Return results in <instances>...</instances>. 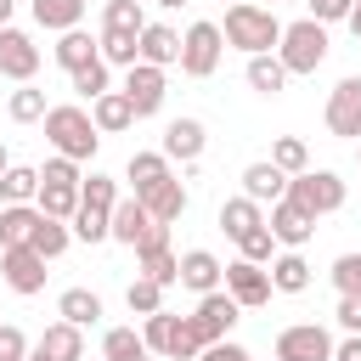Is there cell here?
Listing matches in <instances>:
<instances>
[{
	"mask_svg": "<svg viewBox=\"0 0 361 361\" xmlns=\"http://www.w3.org/2000/svg\"><path fill=\"white\" fill-rule=\"evenodd\" d=\"M237 310H243V305H237L231 293H220V288H214V293H203V299H197V310H192L186 322H192L197 344L209 350V344H220V338H226V333L237 327Z\"/></svg>",
	"mask_w": 361,
	"mask_h": 361,
	"instance_id": "cell-6",
	"label": "cell"
},
{
	"mask_svg": "<svg viewBox=\"0 0 361 361\" xmlns=\"http://www.w3.org/2000/svg\"><path fill=\"white\" fill-rule=\"evenodd\" d=\"M237 248H243V259H248V265H265V259H271V248H276V237H271V226H254V231H243V237H237Z\"/></svg>",
	"mask_w": 361,
	"mask_h": 361,
	"instance_id": "cell-41",
	"label": "cell"
},
{
	"mask_svg": "<svg viewBox=\"0 0 361 361\" xmlns=\"http://www.w3.org/2000/svg\"><path fill=\"white\" fill-rule=\"evenodd\" d=\"M135 51H141L147 68H169V62H180V34L164 28V23H147L141 39H135Z\"/></svg>",
	"mask_w": 361,
	"mask_h": 361,
	"instance_id": "cell-18",
	"label": "cell"
},
{
	"mask_svg": "<svg viewBox=\"0 0 361 361\" xmlns=\"http://www.w3.org/2000/svg\"><path fill=\"white\" fill-rule=\"evenodd\" d=\"M0 73L6 79H23V85L39 73V45L23 28H0Z\"/></svg>",
	"mask_w": 361,
	"mask_h": 361,
	"instance_id": "cell-12",
	"label": "cell"
},
{
	"mask_svg": "<svg viewBox=\"0 0 361 361\" xmlns=\"http://www.w3.org/2000/svg\"><path fill=\"white\" fill-rule=\"evenodd\" d=\"M0 175H6V147H0Z\"/></svg>",
	"mask_w": 361,
	"mask_h": 361,
	"instance_id": "cell-55",
	"label": "cell"
},
{
	"mask_svg": "<svg viewBox=\"0 0 361 361\" xmlns=\"http://www.w3.org/2000/svg\"><path fill=\"white\" fill-rule=\"evenodd\" d=\"M39 214H51V220H73L79 214V186H51V180H39Z\"/></svg>",
	"mask_w": 361,
	"mask_h": 361,
	"instance_id": "cell-31",
	"label": "cell"
},
{
	"mask_svg": "<svg viewBox=\"0 0 361 361\" xmlns=\"http://www.w3.org/2000/svg\"><path fill=\"white\" fill-rule=\"evenodd\" d=\"M220 271H226V265H220L209 248H192V254H180V288H192L197 299L220 288Z\"/></svg>",
	"mask_w": 361,
	"mask_h": 361,
	"instance_id": "cell-19",
	"label": "cell"
},
{
	"mask_svg": "<svg viewBox=\"0 0 361 361\" xmlns=\"http://www.w3.org/2000/svg\"><path fill=\"white\" fill-rule=\"evenodd\" d=\"M254 226H265V214H259L254 197H226V203H220V231H226V237H243V231H254Z\"/></svg>",
	"mask_w": 361,
	"mask_h": 361,
	"instance_id": "cell-26",
	"label": "cell"
},
{
	"mask_svg": "<svg viewBox=\"0 0 361 361\" xmlns=\"http://www.w3.org/2000/svg\"><path fill=\"white\" fill-rule=\"evenodd\" d=\"M90 124H96V135H113V130H130V124H135V113H130V102H124V90H107V96H96V102H90Z\"/></svg>",
	"mask_w": 361,
	"mask_h": 361,
	"instance_id": "cell-23",
	"label": "cell"
},
{
	"mask_svg": "<svg viewBox=\"0 0 361 361\" xmlns=\"http://www.w3.org/2000/svg\"><path fill=\"white\" fill-rule=\"evenodd\" d=\"M333 288L338 293H361V254H338L333 259Z\"/></svg>",
	"mask_w": 361,
	"mask_h": 361,
	"instance_id": "cell-43",
	"label": "cell"
},
{
	"mask_svg": "<svg viewBox=\"0 0 361 361\" xmlns=\"http://www.w3.org/2000/svg\"><path fill=\"white\" fill-rule=\"evenodd\" d=\"M0 271L11 293H39L45 288V259L34 248H0Z\"/></svg>",
	"mask_w": 361,
	"mask_h": 361,
	"instance_id": "cell-14",
	"label": "cell"
},
{
	"mask_svg": "<svg viewBox=\"0 0 361 361\" xmlns=\"http://www.w3.org/2000/svg\"><path fill=\"white\" fill-rule=\"evenodd\" d=\"M73 237L102 243V237H107V214H102V209H79V214H73Z\"/></svg>",
	"mask_w": 361,
	"mask_h": 361,
	"instance_id": "cell-45",
	"label": "cell"
},
{
	"mask_svg": "<svg viewBox=\"0 0 361 361\" xmlns=\"http://www.w3.org/2000/svg\"><path fill=\"white\" fill-rule=\"evenodd\" d=\"M271 288H276V293H305V288H310L305 254H276V259H271Z\"/></svg>",
	"mask_w": 361,
	"mask_h": 361,
	"instance_id": "cell-27",
	"label": "cell"
},
{
	"mask_svg": "<svg viewBox=\"0 0 361 361\" xmlns=\"http://www.w3.org/2000/svg\"><path fill=\"white\" fill-rule=\"evenodd\" d=\"M333 361H361V333H350L344 344H333Z\"/></svg>",
	"mask_w": 361,
	"mask_h": 361,
	"instance_id": "cell-51",
	"label": "cell"
},
{
	"mask_svg": "<svg viewBox=\"0 0 361 361\" xmlns=\"http://www.w3.org/2000/svg\"><path fill=\"white\" fill-rule=\"evenodd\" d=\"M265 226H271V237H276V243H288V248H305V243H310V231H316V220H310L305 209H293L288 197H282V203H271V220H265Z\"/></svg>",
	"mask_w": 361,
	"mask_h": 361,
	"instance_id": "cell-17",
	"label": "cell"
},
{
	"mask_svg": "<svg viewBox=\"0 0 361 361\" xmlns=\"http://www.w3.org/2000/svg\"><path fill=\"white\" fill-rule=\"evenodd\" d=\"M28 361H45V355H39V350H34V355H28Z\"/></svg>",
	"mask_w": 361,
	"mask_h": 361,
	"instance_id": "cell-56",
	"label": "cell"
},
{
	"mask_svg": "<svg viewBox=\"0 0 361 361\" xmlns=\"http://www.w3.org/2000/svg\"><path fill=\"white\" fill-rule=\"evenodd\" d=\"M102 355H107V361H152V350L141 344L135 327H113V333L102 338Z\"/></svg>",
	"mask_w": 361,
	"mask_h": 361,
	"instance_id": "cell-32",
	"label": "cell"
},
{
	"mask_svg": "<svg viewBox=\"0 0 361 361\" xmlns=\"http://www.w3.org/2000/svg\"><path fill=\"white\" fill-rule=\"evenodd\" d=\"M56 310H62V322H68V327H90V322L102 316V299H96L90 288H68V293L56 299Z\"/></svg>",
	"mask_w": 361,
	"mask_h": 361,
	"instance_id": "cell-28",
	"label": "cell"
},
{
	"mask_svg": "<svg viewBox=\"0 0 361 361\" xmlns=\"http://www.w3.org/2000/svg\"><path fill=\"white\" fill-rule=\"evenodd\" d=\"M102 28H113V34H141V28H147V17H141V0H107V11H102Z\"/></svg>",
	"mask_w": 361,
	"mask_h": 361,
	"instance_id": "cell-35",
	"label": "cell"
},
{
	"mask_svg": "<svg viewBox=\"0 0 361 361\" xmlns=\"http://www.w3.org/2000/svg\"><path fill=\"white\" fill-rule=\"evenodd\" d=\"M141 197V209L158 220V226H169V220H180V209H186V186L175 180V175H164L158 186H147V192H135Z\"/></svg>",
	"mask_w": 361,
	"mask_h": 361,
	"instance_id": "cell-16",
	"label": "cell"
},
{
	"mask_svg": "<svg viewBox=\"0 0 361 361\" xmlns=\"http://www.w3.org/2000/svg\"><path fill=\"white\" fill-rule=\"evenodd\" d=\"M39 192V169H28V164H6V175H0V203H28Z\"/></svg>",
	"mask_w": 361,
	"mask_h": 361,
	"instance_id": "cell-30",
	"label": "cell"
},
{
	"mask_svg": "<svg viewBox=\"0 0 361 361\" xmlns=\"http://www.w3.org/2000/svg\"><path fill=\"white\" fill-rule=\"evenodd\" d=\"M288 203H293V209H305L310 220H316V214H333V209H344V180H338L333 169L288 175Z\"/></svg>",
	"mask_w": 361,
	"mask_h": 361,
	"instance_id": "cell-5",
	"label": "cell"
},
{
	"mask_svg": "<svg viewBox=\"0 0 361 361\" xmlns=\"http://www.w3.org/2000/svg\"><path fill=\"white\" fill-rule=\"evenodd\" d=\"M147 231H152V214L141 209V197H124V203H113V214H107V237H113V243L135 248Z\"/></svg>",
	"mask_w": 361,
	"mask_h": 361,
	"instance_id": "cell-15",
	"label": "cell"
},
{
	"mask_svg": "<svg viewBox=\"0 0 361 361\" xmlns=\"http://www.w3.org/2000/svg\"><path fill=\"white\" fill-rule=\"evenodd\" d=\"M203 124L197 118H175L169 130H164V158H180V164H197L203 158Z\"/></svg>",
	"mask_w": 361,
	"mask_h": 361,
	"instance_id": "cell-20",
	"label": "cell"
},
{
	"mask_svg": "<svg viewBox=\"0 0 361 361\" xmlns=\"http://www.w3.org/2000/svg\"><path fill=\"white\" fill-rule=\"evenodd\" d=\"M34 350H39L45 361H85V338H79V327H68V322H56V327H45Z\"/></svg>",
	"mask_w": 361,
	"mask_h": 361,
	"instance_id": "cell-25",
	"label": "cell"
},
{
	"mask_svg": "<svg viewBox=\"0 0 361 361\" xmlns=\"http://www.w3.org/2000/svg\"><path fill=\"white\" fill-rule=\"evenodd\" d=\"M0 361H28V338L17 327H0Z\"/></svg>",
	"mask_w": 361,
	"mask_h": 361,
	"instance_id": "cell-49",
	"label": "cell"
},
{
	"mask_svg": "<svg viewBox=\"0 0 361 361\" xmlns=\"http://www.w3.org/2000/svg\"><path fill=\"white\" fill-rule=\"evenodd\" d=\"M243 197H254V203H282V197H288V175H282L276 164H248V169H243Z\"/></svg>",
	"mask_w": 361,
	"mask_h": 361,
	"instance_id": "cell-21",
	"label": "cell"
},
{
	"mask_svg": "<svg viewBox=\"0 0 361 361\" xmlns=\"http://www.w3.org/2000/svg\"><path fill=\"white\" fill-rule=\"evenodd\" d=\"M135 39H141V34H113V28H102V62H118V68H135V62H141V51H135Z\"/></svg>",
	"mask_w": 361,
	"mask_h": 361,
	"instance_id": "cell-38",
	"label": "cell"
},
{
	"mask_svg": "<svg viewBox=\"0 0 361 361\" xmlns=\"http://www.w3.org/2000/svg\"><path fill=\"white\" fill-rule=\"evenodd\" d=\"M79 17H85V0H34V23L39 28H79Z\"/></svg>",
	"mask_w": 361,
	"mask_h": 361,
	"instance_id": "cell-29",
	"label": "cell"
},
{
	"mask_svg": "<svg viewBox=\"0 0 361 361\" xmlns=\"http://www.w3.org/2000/svg\"><path fill=\"white\" fill-rule=\"evenodd\" d=\"M197 361H248V350H243V344H231V338H220V344H209Z\"/></svg>",
	"mask_w": 361,
	"mask_h": 361,
	"instance_id": "cell-50",
	"label": "cell"
},
{
	"mask_svg": "<svg viewBox=\"0 0 361 361\" xmlns=\"http://www.w3.org/2000/svg\"><path fill=\"white\" fill-rule=\"evenodd\" d=\"M158 6H186V0H158Z\"/></svg>",
	"mask_w": 361,
	"mask_h": 361,
	"instance_id": "cell-54",
	"label": "cell"
},
{
	"mask_svg": "<svg viewBox=\"0 0 361 361\" xmlns=\"http://www.w3.org/2000/svg\"><path fill=\"white\" fill-rule=\"evenodd\" d=\"M56 62H62L68 73H79V68H90V62H102V39H90L85 28H68V34L56 39Z\"/></svg>",
	"mask_w": 361,
	"mask_h": 361,
	"instance_id": "cell-22",
	"label": "cell"
},
{
	"mask_svg": "<svg viewBox=\"0 0 361 361\" xmlns=\"http://www.w3.org/2000/svg\"><path fill=\"white\" fill-rule=\"evenodd\" d=\"M135 259H141V276H147V282H158V288L180 282V259L169 254V226L152 220V231L135 243Z\"/></svg>",
	"mask_w": 361,
	"mask_h": 361,
	"instance_id": "cell-8",
	"label": "cell"
},
{
	"mask_svg": "<svg viewBox=\"0 0 361 361\" xmlns=\"http://www.w3.org/2000/svg\"><path fill=\"white\" fill-rule=\"evenodd\" d=\"M220 276H226V293H231L243 310H254V305H265V299H271V271H265V265L237 259V265H226Z\"/></svg>",
	"mask_w": 361,
	"mask_h": 361,
	"instance_id": "cell-11",
	"label": "cell"
},
{
	"mask_svg": "<svg viewBox=\"0 0 361 361\" xmlns=\"http://www.w3.org/2000/svg\"><path fill=\"white\" fill-rule=\"evenodd\" d=\"M164 175H169V158H164V152H130V180H135V192L158 186Z\"/></svg>",
	"mask_w": 361,
	"mask_h": 361,
	"instance_id": "cell-37",
	"label": "cell"
},
{
	"mask_svg": "<svg viewBox=\"0 0 361 361\" xmlns=\"http://www.w3.org/2000/svg\"><path fill=\"white\" fill-rule=\"evenodd\" d=\"M220 28L214 23H192L186 28V39H180V73L186 79H209L214 68H220Z\"/></svg>",
	"mask_w": 361,
	"mask_h": 361,
	"instance_id": "cell-7",
	"label": "cell"
},
{
	"mask_svg": "<svg viewBox=\"0 0 361 361\" xmlns=\"http://www.w3.org/2000/svg\"><path fill=\"white\" fill-rule=\"evenodd\" d=\"M248 85H254L259 96H282V85H288V68H282L276 56H248Z\"/></svg>",
	"mask_w": 361,
	"mask_h": 361,
	"instance_id": "cell-33",
	"label": "cell"
},
{
	"mask_svg": "<svg viewBox=\"0 0 361 361\" xmlns=\"http://www.w3.org/2000/svg\"><path fill=\"white\" fill-rule=\"evenodd\" d=\"M45 141L56 147V158H90L96 152V124H90V113L85 107H45Z\"/></svg>",
	"mask_w": 361,
	"mask_h": 361,
	"instance_id": "cell-2",
	"label": "cell"
},
{
	"mask_svg": "<svg viewBox=\"0 0 361 361\" xmlns=\"http://www.w3.org/2000/svg\"><path fill=\"white\" fill-rule=\"evenodd\" d=\"M39 180H51V186H79V164H73V158H51V164L39 169Z\"/></svg>",
	"mask_w": 361,
	"mask_h": 361,
	"instance_id": "cell-46",
	"label": "cell"
},
{
	"mask_svg": "<svg viewBox=\"0 0 361 361\" xmlns=\"http://www.w3.org/2000/svg\"><path fill=\"white\" fill-rule=\"evenodd\" d=\"M271 164H276L282 175H305V169H310V147H305L299 135H282V141L271 147Z\"/></svg>",
	"mask_w": 361,
	"mask_h": 361,
	"instance_id": "cell-36",
	"label": "cell"
},
{
	"mask_svg": "<svg viewBox=\"0 0 361 361\" xmlns=\"http://www.w3.org/2000/svg\"><path fill=\"white\" fill-rule=\"evenodd\" d=\"M333 316H338L344 333H361V293H338V310Z\"/></svg>",
	"mask_w": 361,
	"mask_h": 361,
	"instance_id": "cell-48",
	"label": "cell"
},
{
	"mask_svg": "<svg viewBox=\"0 0 361 361\" xmlns=\"http://www.w3.org/2000/svg\"><path fill=\"white\" fill-rule=\"evenodd\" d=\"M220 39H226V45H237V51H248V56H271V45L282 39V23H276V11L237 0V6L226 11V28H220Z\"/></svg>",
	"mask_w": 361,
	"mask_h": 361,
	"instance_id": "cell-1",
	"label": "cell"
},
{
	"mask_svg": "<svg viewBox=\"0 0 361 361\" xmlns=\"http://www.w3.org/2000/svg\"><path fill=\"white\" fill-rule=\"evenodd\" d=\"M344 23H350V34H355V39H361V0H355V6H350V17H344Z\"/></svg>",
	"mask_w": 361,
	"mask_h": 361,
	"instance_id": "cell-52",
	"label": "cell"
},
{
	"mask_svg": "<svg viewBox=\"0 0 361 361\" xmlns=\"http://www.w3.org/2000/svg\"><path fill=\"white\" fill-rule=\"evenodd\" d=\"M113 203H118V180L90 175V180L79 186V209H102V214H113Z\"/></svg>",
	"mask_w": 361,
	"mask_h": 361,
	"instance_id": "cell-39",
	"label": "cell"
},
{
	"mask_svg": "<svg viewBox=\"0 0 361 361\" xmlns=\"http://www.w3.org/2000/svg\"><path fill=\"white\" fill-rule=\"evenodd\" d=\"M73 90H79V96H90V102H96V96H107V62L79 68V73H73Z\"/></svg>",
	"mask_w": 361,
	"mask_h": 361,
	"instance_id": "cell-44",
	"label": "cell"
},
{
	"mask_svg": "<svg viewBox=\"0 0 361 361\" xmlns=\"http://www.w3.org/2000/svg\"><path fill=\"white\" fill-rule=\"evenodd\" d=\"M34 226H39V209H28V203H6V209H0V248H28Z\"/></svg>",
	"mask_w": 361,
	"mask_h": 361,
	"instance_id": "cell-24",
	"label": "cell"
},
{
	"mask_svg": "<svg viewBox=\"0 0 361 361\" xmlns=\"http://www.w3.org/2000/svg\"><path fill=\"white\" fill-rule=\"evenodd\" d=\"M327 130L344 135V141L361 135V79H355V73L333 85V96H327Z\"/></svg>",
	"mask_w": 361,
	"mask_h": 361,
	"instance_id": "cell-10",
	"label": "cell"
},
{
	"mask_svg": "<svg viewBox=\"0 0 361 361\" xmlns=\"http://www.w3.org/2000/svg\"><path fill=\"white\" fill-rule=\"evenodd\" d=\"M276 361H333V338H327V327H316V322L282 327V333H276Z\"/></svg>",
	"mask_w": 361,
	"mask_h": 361,
	"instance_id": "cell-9",
	"label": "cell"
},
{
	"mask_svg": "<svg viewBox=\"0 0 361 361\" xmlns=\"http://www.w3.org/2000/svg\"><path fill=\"white\" fill-rule=\"evenodd\" d=\"M350 6H355V0H310V23H322V28H327V23H344Z\"/></svg>",
	"mask_w": 361,
	"mask_h": 361,
	"instance_id": "cell-47",
	"label": "cell"
},
{
	"mask_svg": "<svg viewBox=\"0 0 361 361\" xmlns=\"http://www.w3.org/2000/svg\"><path fill=\"white\" fill-rule=\"evenodd\" d=\"M68 237H73V231H68L62 220H51V214H39V226H34V237H28V248H34L39 259H56V254L68 248Z\"/></svg>",
	"mask_w": 361,
	"mask_h": 361,
	"instance_id": "cell-34",
	"label": "cell"
},
{
	"mask_svg": "<svg viewBox=\"0 0 361 361\" xmlns=\"http://www.w3.org/2000/svg\"><path fill=\"white\" fill-rule=\"evenodd\" d=\"M276 62H282L288 73H316V68L327 62V28L310 23V17L288 23L282 39H276Z\"/></svg>",
	"mask_w": 361,
	"mask_h": 361,
	"instance_id": "cell-3",
	"label": "cell"
},
{
	"mask_svg": "<svg viewBox=\"0 0 361 361\" xmlns=\"http://www.w3.org/2000/svg\"><path fill=\"white\" fill-rule=\"evenodd\" d=\"M124 102H130V113H135V118L158 113V107H164V68L135 62V68H130V79H124Z\"/></svg>",
	"mask_w": 361,
	"mask_h": 361,
	"instance_id": "cell-13",
	"label": "cell"
},
{
	"mask_svg": "<svg viewBox=\"0 0 361 361\" xmlns=\"http://www.w3.org/2000/svg\"><path fill=\"white\" fill-rule=\"evenodd\" d=\"M11 118H17V124L45 118V90H11Z\"/></svg>",
	"mask_w": 361,
	"mask_h": 361,
	"instance_id": "cell-42",
	"label": "cell"
},
{
	"mask_svg": "<svg viewBox=\"0 0 361 361\" xmlns=\"http://www.w3.org/2000/svg\"><path fill=\"white\" fill-rule=\"evenodd\" d=\"M11 11H17V0H0V28H11Z\"/></svg>",
	"mask_w": 361,
	"mask_h": 361,
	"instance_id": "cell-53",
	"label": "cell"
},
{
	"mask_svg": "<svg viewBox=\"0 0 361 361\" xmlns=\"http://www.w3.org/2000/svg\"><path fill=\"white\" fill-rule=\"evenodd\" d=\"M124 305H130L135 316H158V310H164V288H158V282H147V276H135V282H130V293H124Z\"/></svg>",
	"mask_w": 361,
	"mask_h": 361,
	"instance_id": "cell-40",
	"label": "cell"
},
{
	"mask_svg": "<svg viewBox=\"0 0 361 361\" xmlns=\"http://www.w3.org/2000/svg\"><path fill=\"white\" fill-rule=\"evenodd\" d=\"M141 344H147L152 355H169V361H197V355H203V344H197L192 322H186V316H169V310L147 316V327H141Z\"/></svg>",
	"mask_w": 361,
	"mask_h": 361,
	"instance_id": "cell-4",
	"label": "cell"
}]
</instances>
